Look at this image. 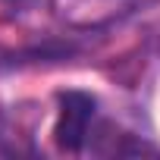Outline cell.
I'll use <instances>...</instances> for the list:
<instances>
[{"mask_svg": "<svg viewBox=\"0 0 160 160\" xmlns=\"http://www.w3.org/2000/svg\"><path fill=\"white\" fill-rule=\"evenodd\" d=\"M3 3H7L10 10H16V13H22V10H32V7H38L41 0H3Z\"/></svg>", "mask_w": 160, "mask_h": 160, "instance_id": "cell-3", "label": "cell"}, {"mask_svg": "<svg viewBox=\"0 0 160 160\" xmlns=\"http://www.w3.org/2000/svg\"><path fill=\"white\" fill-rule=\"evenodd\" d=\"M94 98L85 91H60L57 94V122L53 141L63 154H78L85 148L94 122Z\"/></svg>", "mask_w": 160, "mask_h": 160, "instance_id": "cell-2", "label": "cell"}, {"mask_svg": "<svg viewBox=\"0 0 160 160\" xmlns=\"http://www.w3.org/2000/svg\"><path fill=\"white\" fill-rule=\"evenodd\" d=\"M157 0H50V10L57 22L75 32H98L116 25L141 10H148Z\"/></svg>", "mask_w": 160, "mask_h": 160, "instance_id": "cell-1", "label": "cell"}]
</instances>
